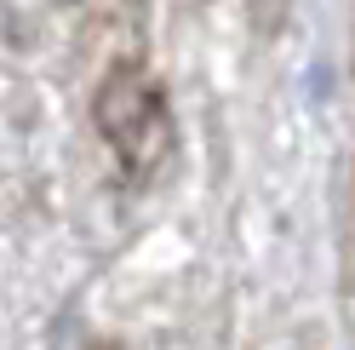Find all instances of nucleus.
<instances>
[{
	"label": "nucleus",
	"mask_w": 355,
	"mask_h": 350,
	"mask_svg": "<svg viewBox=\"0 0 355 350\" xmlns=\"http://www.w3.org/2000/svg\"><path fill=\"white\" fill-rule=\"evenodd\" d=\"M92 115H98V133L109 138V149H115L126 178L149 184L155 172L166 167V156H172V115H166L161 86H155L138 63H115V69L103 75Z\"/></svg>",
	"instance_id": "nucleus-1"
}]
</instances>
